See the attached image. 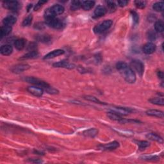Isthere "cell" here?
<instances>
[{"label":"cell","mask_w":164,"mask_h":164,"mask_svg":"<svg viewBox=\"0 0 164 164\" xmlns=\"http://www.w3.org/2000/svg\"><path fill=\"white\" fill-rule=\"evenodd\" d=\"M150 103L154 104L163 106L164 104V100L162 98H153L149 100Z\"/></svg>","instance_id":"26"},{"label":"cell","mask_w":164,"mask_h":164,"mask_svg":"<svg viewBox=\"0 0 164 164\" xmlns=\"http://www.w3.org/2000/svg\"><path fill=\"white\" fill-rule=\"evenodd\" d=\"M144 160H157L159 159V158L157 156H145L143 157Z\"/></svg>","instance_id":"38"},{"label":"cell","mask_w":164,"mask_h":164,"mask_svg":"<svg viewBox=\"0 0 164 164\" xmlns=\"http://www.w3.org/2000/svg\"><path fill=\"white\" fill-rule=\"evenodd\" d=\"M112 20H105L103 23L98 24V26H95L94 29V32L95 33H102L104 32H106L112 25Z\"/></svg>","instance_id":"3"},{"label":"cell","mask_w":164,"mask_h":164,"mask_svg":"<svg viewBox=\"0 0 164 164\" xmlns=\"http://www.w3.org/2000/svg\"><path fill=\"white\" fill-rule=\"evenodd\" d=\"M84 98L86 100L94 102V103H95L103 104V103H102V102L99 100L98 99H97L96 98H95L94 96H92V95H86V96H85Z\"/></svg>","instance_id":"32"},{"label":"cell","mask_w":164,"mask_h":164,"mask_svg":"<svg viewBox=\"0 0 164 164\" xmlns=\"http://www.w3.org/2000/svg\"><path fill=\"white\" fill-rule=\"evenodd\" d=\"M147 2L145 1H135V5L136 7L138 8H144L146 6Z\"/></svg>","instance_id":"34"},{"label":"cell","mask_w":164,"mask_h":164,"mask_svg":"<svg viewBox=\"0 0 164 164\" xmlns=\"http://www.w3.org/2000/svg\"><path fill=\"white\" fill-rule=\"evenodd\" d=\"M64 53V51L62 49H56V50H53L51 52L49 53L46 56L44 57V60H48V59H51V58H55L57 57L60 56V55H63Z\"/></svg>","instance_id":"12"},{"label":"cell","mask_w":164,"mask_h":164,"mask_svg":"<svg viewBox=\"0 0 164 164\" xmlns=\"http://www.w3.org/2000/svg\"><path fill=\"white\" fill-rule=\"evenodd\" d=\"M146 137L147 138H149V140L158 142H160V143H162L163 142L162 138L160 137L159 135H158L157 134H154V133H150V134H148L146 135Z\"/></svg>","instance_id":"24"},{"label":"cell","mask_w":164,"mask_h":164,"mask_svg":"<svg viewBox=\"0 0 164 164\" xmlns=\"http://www.w3.org/2000/svg\"><path fill=\"white\" fill-rule=\"evenodd\" d=\"M142 50L144 53L147 55L152 54L156 50V46L152 42H147L143 46Z\"/></svg>","instance_id":"10"},{"label":"cell","mask_w":164,"mask_h":164,"mask_svg":"<svg viewBox=\"0 0 164 164\" xmlns=\"http://www.w3.org/2000/svg\"><path fill=\"white\" fill-rule=\"evenodd\" d=\"M154 29L158 33H162L164 30V24L162 21H157L154 24Z\"/></svg>","instance_id":"25"},{"label":"cell","mask_w":164,"mask_h":164,"mask_svg":"<svg viewBox=\"0 0 164 164\" xmlns=\"http://www.w3.org/2000/svg\"><path fill=\"white\" fill-rule=\"evenodd\" d=\"M116 68L127 82L129 83H134L135 82V73L126 63L124 62H119L116 64Z\"/></svg>","instance_id":"1"},{"label":"cell","mask_w":164,"mask_h":164,"mask_svg":"<svg viewBox=\"0 0 164 164\" xmlns=\"http://www.w3.org/2000/svg\"><path fill=\"white\" fill-rule=\"evenodd\" d=\"M153 8L156 12H162L164 9V3L163 2H156L153 4Z\"/></svg>","instance_id":"28"},{"label":"cell","mask_w":164,"mask_h":164,"mask_svg":"<svg viewBox=\"0 0 164 164\" xmlns=\"http://www.w3.org/2000/svg\"><path fill=\"white\" fill-rule=\"evenodd\" d=\"M131 69L135 72H137L139 75L142 76L143 75L144 71V66L143 63L140 60H134L130 63Z\"/></svg>","instance_id":"4"},{"label":"cell","mask_w":164,"mask_h":164,"mask_svg":"<svg viewBox=\"0 0 164 164\" xmlns=\"http://www.w3.org/2000/svg\"><path fill=\"white\" fill-rule=\"evenodd\" d=\"M53 66L55 67H64V68H67V69H73L75 67V65L73 64H71L69 62L67 61H60L58 62L57 63L54 64Z\"/></svg>","instance_id":"13"},{"label":"cell","mask_w":164,"mask_h":164,"mask_svg":"<svg viewBox=\"0 0 164 164\" xmlns=\"http://www.w3.org/2000/svg\"><path fill=\"white\" fill-rule=\"evenodd\" d=\"M107 4L108 8L109 9V10L110 12H113V11H115L116 10L117 5L113 1H107Z\"/></svg>","instance_id":"31"},{"label":"cell","mask_w":164,"mask_h":164,"mask_svg":"<svg viewBox=\"0 0 164 164\" xmlns=\"http://www.w3.org/2000/svg\"><path fill=\"white\" fill-rule=\"evenodd\" d=\"M32 4L29 5H28V8H27V11H28V12H29L30 9L32 8Z\"/></svg>","instance_id":"41"},{"label":"cell","mask_w":164,"mask_h":164,"mask_svg":"<svg viewBox=\"0 0 164 164\" xmlns=\"http://www.w3.org/2000/svg\"><path fill=\"white\" fill-rule=\"evenodd\" d=\"M26 41L24 39H17L14 42L15 48H16L17 50H22L26 46Z\"/></svg>","instance_id":"19"},{"label":"cell","mask_w":164,"mask_h":164,"mask_svg":"<svg viewBox=\"0 0 164 164\" xmlns=\"http://www.w3.org/2000/svg\"><path fill=\"white\" fill-rule=\"evenodd\" d=\"M39 40L41 42H48L50 39H49V37L48 35H41V36H39Z\"/></svg>","instance_id":"37"},{"label":"cell","mask_w":164,"mask_h":164,"mask_svg":"<svg viewBox=\"0 0 164 164\" xmlns=\"http://www.w3.org/2000/svg\"><path fill=\"white\" fill-rule=\"evenodd\" d=\"M119 146V144L118 142L117 141H113L112 142H110V143L104 144V145H102L100 146V149H103V150H113L117 149V147Z\"/></svg>","instance_id":"11"},{"label":"cell","mask_w":164,"mask_h":164,"mask_svg":"<svg viewBox=\"0 0 164 164\" xmlns=\"http://www.w3.org/2000/svg\"><path fill=\"white\" fill-rule=\"evenodd\" d=\"M26 82L28 83H30L31 84H33L35 86H39L42 89H45L49 94H57L58 93V91L56 89H53L51 86H50L48 83H46L44 81L38 79L37 78H34V77H26L24 79Z\"/></svg>","instance_id":"2"},{"label":"cell","mask_w":164,"mask_h":164,"mask_svg":"<svg viewBox=\"0 0 164 164\" xmlns=\"http://www.w3.org/2000/svg\"><path fill=\"white\" fill-rule=\"evenodd\" d=\"M112 112L119 114L120 116H127L132 112V110L130 108L125 107H113Z\"/></svg>","instance_id":"9"},{"label":"cell","mask_w":164,"mask_h":164,"mask_svg":"<svg viewBox=\"0 0 164 164\" xmlns=\"http://www.w3.org/2000/svg\"><path fill=\"white\" fill-rule=\"evenodd\" d=\"M94 5H95L94 1H83L82 3V7L84 10L88 11L93 8Z\"/></svg>","instance_id":"22"},{"label":"cell","mask_w":164,"mask_h":164,"mask_svg":"<svg viewBox=\"0 0 164 164\" xmlns=\"http://www.w3.org/2000/svg\"><path fill=\"white\" fill-rule=\"evenodd\" d=\"M131 14L132 15V17H133V20H134V22L135 24H137L138 23L139 21V16L137 12L135 11H131Z\"/></svg>","instance_id":"35"},{"label":"cell","mask_w":164,"mask_h":164,"mask_svg":"<svg viewBox=\"0 0 164 164\" xmlns=\"http://www.w3.org/2000/svg\"><path fill=\"white\" fill-rule=\"evenodd\" d=\"M32 19H33V16L32 15H30L26 17L25 19H24L23 22L22 23V25L23 26H28L31 24L32 22Z\"/></svg>","instance_id":"30"},{"label":"cell","mask_w":164,"mask_h":164,"mask_svg":"<svg viewBox=\"0 0 164 164\" xmlns=\"http://www.w3.org/2000/svg\"><path fill=\"white\" fill-rule=\"evenodd\" d=\"M3 7L8 10L16 11L19 8V3L17 1H5L3 3Z\"/></svg>","instance_id":"6"},{"label":"cell","mask_w":164,"mask_h":164,"mask_svg":"<svg viewBox=\"0 0 164 164\" xmlns=\"http://www.w3.org/2000/svg\"><path fill=\"white\" fill-rule=\"evenodd\" d=\"M98 131L96 129L92 128V129H88V130L85 131L84 133H83V134H84L85 137L93 138L98 134Z\"/></svg>","instance_id":"27"},{"label":"cell","mask_w":164,"mask_h":164,"mask_svg":"<svg viewBox=\"0 0 164 164\" xmlns=\"http://www.w3.org/2000/svg\"><path fill=\"white\" fill-rule=\"evenodd\" d=\"M27 91H28L30 94H33L36 97H41L43 93H44V90L42 88L39 87L37 86H31L28 87Z\"/></svg>","instance_id":"7"},{"label":"cell","mask_w":164,"mask_h":164,"mask_svg":"<svg viewBox=\"0 0 164 164\" xmlns=\"http://www.w3.org/2000/svg\"><path fill=\"white\" fill-rule=\"evenodd\" d=\"M46 23L48 26L53 28L55 29H58V30L62 28L64 26L63 21L56 17H55L53 19L50 20L46 21Z\"/></svg>","instance_id":"5"},{"label":"cell","mask_w":164,"mask_h":164,"mask_svg":"<svg viewBox=\"0 0 164 164\" xmlns=\"http://www.w3.org/2000/svg\"><path fill=\"white\" fill-rule=\"evenodd\" d=\"M39 55V53L36 50L30 51L29 53H28L26 55H24V56L21 57L20 59L21 60H26V59H32V58H35L37 57Z\"/></svg>","instance_id":"21"},{"label":"cell","mask_w":164,"mask_h":164,"mask_svg":"<svg viewBox=\"0 0 164 164\" xmlns=\"http://www.w3.org/2000/svg\"><path fill=\"white\" fill-rule=\"evenodd\" d=\"M156 33L154 32H153L152 30H150L149 32H148V38H149V39L154 40L156 39Z\"/></svg>","instance_id":"39"},{"label":"cell","mask_w":164,"mask_h":164,"mask_svg":"<svg viewBox=\"0 0 164 164\" xmlns=\"http://www.w3.org/2000/svg\"><path fill=\"white\" fill-rule=\"evenodd\" d=\"M107 9L105 7H104L103 6H98V7L95 9L94 10V15L95 17H100L103 16L107 13Z\"/></svg>","instance_id":"16"},{"label":"cell","mask_w":164,"mask_h":164,"mask_svg":"<svg viewBox=\"0 0 164 164\" xmlns=\"http://www.w3.org/2000/svg\"><path fill=\"white\" fill-rule=\"evenodd\" d=\"M137 144L141 150L145 149V148L149 145V143L147 141H138L137 142Z\"/></svg>","instance_id":"33"},{"label":"cell","mask_w":164,"mask_h":164,"mask_svg":"<svg viewBox=\"0 0 164 164\" xmlns=\"http://www.w3.org/2000/svg\"><path fill=\"white\" fill-rule=\"evenodd\" d=\"M49 9H50L51 12L54 15H55V16L63 14L65 10L64 7L60 5H55Z\"/></svg>","instance_id":"14"},{"label":"cell","mask_w":164,"mask_h":164,"mask_svg":"<svg viewBox=\"0 0 164 164\" xmlns=\"http://www.w3.org/2000/svg\"><path fill=\"white\" fill-rule=\"evenodd\" d=\"M47 3V1H42V0H41V1H39L37 3V4L35 5V8H34V10L37 11L38 10H39V9L42 7V6L43 5H44V3Z\"/></svg>","instance_id":"36"},{"label":"cell","mask_w":164,"mask_h":164,"mask_svg":"<svg viewBox=\"0 0 164 164\" xmlns=\"http://www.w3.org/2000/svg\"><path fill=\"white\" fill-rule=\"evenodd\" d=\"M16 21L17 19L14 16L8 15V16H7L5 18H4L3 20V23L5 26H12L16 23Z\"/></svg>","instance_id":"15"},{"label":"cell","mask_w":164,"mask_h":164,"mask_svg":"<svg viewBox=\"0 0 164 164\" xmlns=\"http://www.w3.org/2000/svg\"><path fill=\"white\" fill-rule=\"evenodd\" d=\"M82 7V2L80 1H73L71 3V10L75 11L78 10V9Z\"/></svg>","instance_id":"29"},{"label":"cell","mask_w":164,"mask_h":164,"mask_svg":"<svg viewBox=\"0 0 164 164\" xmlns=\"http://www.w3.org/2000/svg\"><path fill=\"white\" fill-rule=\"evenodd\" d=\"M146 114L147 116L158 117V118H163V112L162 111L158 110H149L146 112Z\"/></svg>","instance_id":"18"},{"label":"cell","mask_w":164,"mask_h":164,"mask_svg":"<svg viewBox=\"0 0 164 164\" xmlns=\"http://www.w3.org/2000/svg\"><path fill=\"white\" fill-rule=\"evenodd\" d=\"M12 31V27L8 26H3L1 28V31H0V35L1 37L3 38L4 37L7 36Z\"/></svg>","instance_id":"23"},{"label":"cell","mask_w":164,"mask_h":164,"mask_svg":"<svg viewBox=\"0 0 164 164\" xmlns=\"http://www.w3.org/2000/svg\"><path fill=\"white\" fill-rule=\"evenodd\" d=\"M108 116L110 119L116 120V121L117 122H124V119L123 118H122L121 116L113 112H110L108 113Z\"/></svg>","instance_id":"20"},{"label":"cell","mask_w":164,"mask_h":164,"mask_svg":"<svg viewBox=\"0 0 164 164\" xmlns=\"http://www.w3.org/2000/svg\"><path fill=\"white\" fill-rule=\"evenodd\" d=\"M128 3V1H126V0H120V1H118V5L120 7H125V6L127 5Z\"/></svg>","instance_id":"40"},{"label":"cell","mask_w":164,"mask_h":164,"mask_svg":"<svg viewBox=\"0 0 164 164\" xmlns=\"http://www.w3.org/2000/svg\"><path fill=\"white\" fill-rule=\"evenodd\" d=\"M30 67V66L28 64H17V65H15V66L12 67L11 68V71H12V72L18 74V73H22L24 71L29 69Z\"/></svg>","instance_id":"8"},{"label":"cell","mask_w":164,"mask_h":164,"mask_svg":"<svg viewBox=\"0 0 164 164\" xmlns=\"http://www.w3.org/2000/svg\"><path fill=\"white\" fill-rule=\"evenodd\" d=\"M0 51H1V53L2 55H5V56H8V55L12 54V51H13V48L10 45L5 44L1 46Z\"/></svg>","instance_id":"17"}]
</instances>
